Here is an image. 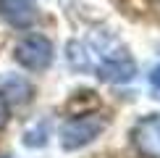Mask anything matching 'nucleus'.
I'll return each instance as SVG.
<instances>
[{
  "mask_svg": "<svg viewBox=\"0 0 160 158\" xmlns=\"http://www.w3.org/2000/svg\"><path fill=\"white\" fill-rule=\"evenodd\" d=\"M131 145L144 158H160V113H150L131 127Z\"/></svg>",
  "mask_w": 160,
  "mask_h": 158,
  "instance_id": "nucleus-3",
  "label": "nucleus"
},
{
  "mask_svg": "<svg viewBox=\"0 0 160 158\" xmlns=\"http://www.w3.org/2000/svg\"><path fill=\"white\" fill-rule=\"evenodd\" d=\"M13 58L18 61V66H24L26 71H45L50 69L52 58V42L42 34H29L24 40H18L13 48Z\"/></svg>",
  "mask_w": 160,
  "mask_h": 158,
  "instance_id": "nucleus-2",
  "label": "nucleus"
},
{
  "mask_svg": "<svg viewBox=\"0 0 160 158\" xmlns=\"http://www.w3.org/2000/svg\"><path fill=\"white\" fill-rule=\"evenodd\" d=\"M8 116H11V103L0 95V132H3L5 124H8Z\"/></svg>",
  "mask_w": 160,
  "mask_h": 158,
  "instance_id": "nucleus-8",
  "label": "nucleus"
},
{
  "mask_svg": "<svg viewBox=\"0 0 160 158\" xmlns=\"http://www.w3.org/2000/svg\"><path fill=\"white\" fill-rule=\"evenodd\" d=\"M105 127H108V118L100 113H82L76 118H68L61 127V148L63 150H82L95 142L105 132Z\"/></svg>",
  "mask_w": 160,
  "mask_h": 158,
  "instance_id": "nucleus-1",
  "label": "nucleus"
},
{
  "mask_svg": "<svg viewBox=\"0 0 160 158\" xmlns=\"http://www.w3.org/2000/svg\"><path fill=\"white\" fill-rule=\"evenodd\" d=\"M0 158H11V155H0Z\"/></svg>",
  "mask_w": 160,
  "mask_h": 158,
  "instance_id": "nucleus-10",
  "label": "nucleus"
},
{
  "mask_svg": "<svg viewBox=\"0 0 160 158\" xmlns=\"http://www.w3.org/2000/svg\"><path fill=\"white\" fill-rule=\"evenodd\" d=\"M68 63L76 69H87V53L79 42H68Z\"/></svg>",
  "mask_w": 160,
  "mask_h": 158,
  "instance_id": "nucleus-7",
  "label": "nucleus"
},
{
  "mask_svg": "<svg viewBox=\"0 0 160 158\" xmlns=\"http://www.w3.org/2000/svg\"><path fill=\"white\" fill-rule=\"evenodd\" d=\"M0 95L8 103H24L26 97H32V87L21 76H8V79L0 82Z\"/></svg>",
  "mask_w": 160,
  "mask_h": 158,
  "instance_id": "nucleus-6",
  "label": "nucleus"
},
{
  "mask_svg": "<svg viewBox=\"0 0 160 158\" xmlns=\"http://www.w3.org/2000/svg\"><path fill=\"white\" fill-rule=\"evenodd\" d=\"M150 84L155 90H160V66H155V69L150 71Z\"/></svg>",
  "mask_w": 160,
  "mask_h": 158,
  "instance_id": "nucleus-9",
  "label": "nucleus"
},
{
  "mask_svg": "<svg viewBox=\"0 0 160 158\" xmlns=\"http://www.w3.org/2000/svg\"><path fill=\"white\" fill-rule=\"evenodd\" d=\"M39 11L34 0H0V18L13 29H29Z\"/></svg>",
  "mask_w": 160,
  "mask_h": 158,
  "instance_id": "nucleus-5",
  "label": "nucleus"
},
{
  "mask_svg": "<svg viewBox=\"0 0 160 158\" xmlns=\"http://www.w3.org/2000/svg\"><path fill=\"white\" fill-rule=\"evenodd\" d=\"M97 76L102 79V82H108V84H126V82H131V79L137 76V63L131 61L123 50L110 53V55H105L102 61H100Z\"/></svg>",
  "mask_w": 160,
  "mask_h": 158,
  "instance_id": "nucleus-4",
  "label": "nucleus"
}]
</instances>
